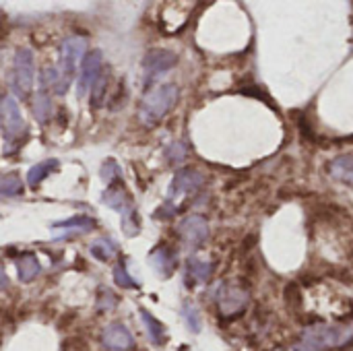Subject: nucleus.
Segmentation results:
<instances>
[{
	"label": "nucleus",
	"mask_w": 353,
	"mask_h": 351,
	"mask_svg": "<svg viewBox=\"0 0 353 351\" xmlns=\"http://www.w3.org/2000/svg\"><path fill=\"white\" fill-rule=\"evenodd\" d=\"M178 101V87L174 83L159 85L157 89L149 91L139 108V118L145 126H155Z\"/></svg>",
	"instance_id": "f257e3e1"
},
{
	"label": "nucleus",
	"mask_w": 353,
	"mask_h": 351,
	"mask_svg": "<svg viewBox=\"0 0 353 351\" xmlns=\"http://www.w3.org/2000/svg\"><path fill=\"white\" fill-rule=\"evenodd\" d=\"M87 43H89L87 37L70 35L60 46V74H62L64 93L68 91V87L74 79L79 62H83V58L87 56Z\"/></svg>",
	"instance_id": "f03ea898"
},
{
	"label": "nucleus",
	"mask_w": 353,
	"mask_h": 351,
	"mask_svg": "<svg viewBox=\"0 0 353 351\" xmlns=\"http://www.w3.org/2000/svg\"><path fill=\"white\" fill-rule=\"evenodd\" d=\"M10 87L19 99H27L33 89V52L29 48H19L14 52Z\"/></svg>",
	"instance_id": "7ed1b4c3"
},
{
	"label": "nucleus",
	"mask_w": 353,
	"mask_h": 351,
	"mask_svg": "<svg viewBox=\"0 0 353 351\" xmlns=\"http://www.w3.org/2000/svg\"><path fill=\"white\" fill-rule=\"evenodd\" d=\"M0 130L4 134V139L10 143L19 141L27 130L21 108H19L17 99L8 93L0 95Z\"/></svg>",
	"instance_id": "20e7f679"
},
{
	"label": "nucleus",
	"mask_w": 353,
	"mask_h": 351,
	"mask_svg": "<svg viewBox=\"0 0 353 351\" xmlns=\"http://www.w3.org/2000/svg\"><path fill=\"white\" fill-rule=\"evenodd\" d=\"M248 304V292L236 283V281H228L221 283L217 290V306H219V314L223 319H236L246 310Z\"/></svg>",
	"instance_id": "39448f33"
},
{
	"label": "nucleus",
	"mask_w": 353,
	"mask_h": 351,
	"mask_svg": "<svg viewBox=\"0 0 353 351\" xmlns=\"http://www.w3.org/2000/svg\"><path fill=\"white\" fill-rule=\"evenodd\" d=\"M178 234L186 248L199 250L209 238V223L203 215H188L178 225Z\"/></svg>",
	"instance_id": "423d86ee"
},
{
	"label": "nucleus",
	"mask_w": 353,
	"mask_h": 351,
	"mask_svg": "<svg viewBox=\"0 0 353 351\" xmlns=\"http://www.w3.org/2000/svg\"><path fill=\"white\" fill-rule=\"evenodd\" d=\"M101 72H103V68H101V52L99 50L87 52V56L81 62V74H79V83H77L79 97L85 95L95 85V81L99 79Z\"/></svg>",
	"instance_id": "0eeeda50"
},
{
	"label": "nucleus",
	"mask_w": 353,
	"mask_h": 351,
	"mask_svg": "<svg viewBox=\"0 0 353 351\" xmlns=\"http://www.w3.org/2000/svg\"><path fill=\"white\" fill-rule=\"evenodd\" d=\"M203 182H205L203 172H199L196 168H182L170 184V199L174 201L182 194H190V192L199 190L203 186Z\"/></svg>",
	"instance_id": "6e6552de"
},
{
	"label": "nucleus",
	"mask_w": 353,
	"mask_h": 351,
	"mask_svg": "<svg viewBox=\"0 0 353 351\" xmlns=\"http://www.w3.org/2000/svg\"><path fill=\"white\" fill-rule=\"evenodd\" d=\"M178 62V56L170 50H161V48H155V50H149L143 58V68H145V74L147 79L151 81L153 77H157L159 72H165L170 68H174Z\"/></svg>",
	"instance_id": "1a4fd4ad"
},
{
	"label": "nucleus",
	"mask_w": 353,
	"mask_h": 351,
	"mask_svg": "<svg viewBox=\"0 0 353 351\" xmlns=\"http://www.w3.org/2000/svg\"><path fill=\"white\" fill-rule=\"evenodd\" d=\"M101 343L110 351H128L134 345V337L122 323H112L103 329Z\"/></svg>",
	"instance_id": "9d476101"
},
{
	"label": "nucleus",
	"mask_w": 353,
	"mask_h": 351,
	"mask_svg": "<svg viewBox=\"0 0 353 351\" xmlns=\"http://www.w3.org/2000/svg\"><path fill=\"white\" fill-rule=\"evenodd\" d=\"M149 263H151V267L157 271V275H159V277L168 279V277L174 273V269H176V252H174L170 246L159 244L157 248H153V250H151V254H149Z\"/></svg>",
	"instance_id": "9b49d317"
},
{
	"label": "nucleus",
	"mask_w": 353,
	"mask_h": 351,
	"mask_svg": "<svg viewBox=\"0 0 353 351\" xmlns=\"http://www.w3.org/2000/svg\"><path fill=\"white\" fill-rule=\"evenodd\" d=\"M101 201H103V205H108L112 211H118L120 215H124L126 211L134 209V205H132V201H130L126 188H124L120 182L112 184V186L101 194Z\"/></svg>",
	"instance_id": "f8f14e48"
},
{
	"label": "nucleus",
	"mask_w": 353,
	"mask_h": 351,
	"mask_svg": "<svg viewBox=\"0 0 353 351\" xmlns=\"http://www.w3.org/2000/svg\"><path fill=\"white\" fill-rule=\"evenodd\" d=\"M50 228L52 230H64V234H70V232L87 234V232H93L97 228V221L93 217H87V215H74V217H68L64 221H56Z\"/></svg>",
	"instance_id": "ddd939ff"
},
{
	"label": "nucleus",
	"mask_w": 353,
	"mask_h": 351,
	"mask_svg": "<svg viewBox=\"0 0 353 351\" xmlns=\"http://www.w3.org/2000/svg\"><path fill=\"white\" fill-rule=\"evenodd\" d=\"M14 265H17L19 279H21L23 283H29L31 279H35V277L41 273V265H39L37 257H35V254H31V252H23V254H19V257H17V261H14Z\"/></svg>",
	"instance_id": "4468645a"
},
{
	"label": "nucleus",
	"mask_w": 353,
	"mask_h": 351,
	"mask_svg": "<svg viewBox=\"0 0 353 351\" xmlns=\"http://www.w3.org/2000/svg\"><path fill=\"white\" fill-rule=\"evenodd\" d=\"M31 110H33V116L37 122L41 124H48L52 120V114H54V103H52V97L48 91H37L31 99Z\"/></svg>",
	"instance_id": "2eb2a0df"
},
{
	"label": "nucleus",
	"mask_w": 353,
	"mask_h": 351,
	"mask_svg": "<svg viewBox=\"0 0 353 351\" xmlns=\"http://www.w3.org/2000/svg\"><path fill=\"white\" fill-rule=\"evenodd\" d=\"M329 174L345 184L353 186V155H339L335 159H331L329 163Z\"/></svg>",
	"instance_id": "dca6fc26"
},
{
	"label": "nucleus",
	"mask_w": 353,
	"mask_h": 351,
	"mask_svg": "<svg viewBox=\"0 0 353 351\" xmlns=\"http://www.w3.org/2000/svg\"><path fill=\"white\" fill-rule=\"evenodd\" d=\"M56 170H58V159H43V161L35 163L33 168H29V172H27V184L31 188H37Z\"/></svg>",
	"instance_id": "f3484780"
},
{
	"label": "nucleus",
	"mask_w": 353,
	"mask_h": 351,
	"mask_svg": "<svg viewBox=\"0 0 353 351\" xmlns=\"http://www.w3.org/2000/svg\"><path fill=\"white\" fill-rule=\"evenodd\" d=\"M39 85H41V91H54L56 95H64V85H62V74H60V68L56 66H43L41 72H39Z\"/></svg>",
	"instance_id": "a211bd4d"
},
{
	"label": "nucleus",
	"mask_w": 353,
	"mask_h": 351,
	"mask_svg": "<svg viewBox=\"0 0 353 351\" xmlns=\"http://www.w3.org/2000/svg\"><path fill=\"white\" fill-rule=\"evenodd\" d=\"M186 275H188L192 281H196V283H205V281H209L211 275H213V265L207 263V261H201V259H196V257H190V259L186 261Z\"/></svg>",
	"instance_id": "6ab92c4d"
},
{
	"label": "nucleus",
	"mask_w": 353,
	"mask_h": 351,
	"mask_svg": "<svg viewBox=\"0 0 353 351\" xmlns=\"http://www.w3.org/2000/svg\"><path fill=\"white\" fill-rule=\"evenodd\" d=\"M141 319H143V323H145V329H147V333H149V339H151L155 345H163V343H165V329H163V325H161L151 312H147L145 308H141Z\"/></svg>",
	"instance_id": "aec40b11"
},
{
	"label": "nucleus",
	"mask_w": 353,
	"mask_h": 351,
	"mask_svg": "<svg viewBox=\"0 0 353 351\" xmlns=\"http://www.w3.org/2000/svg\"><path fill=\"white\" fill-rule=\"evenodd\" d=\"M23 194V182L17 174L0 176V199H12Z\"/></svg>",
	"instance_id": "412c9836"
},
{
	"label": "nucleus",
	"mask_w": 353,
	"mask_h": 351,
	"mask_svg": "<svg viewBox=\"0 0 353 351\" xmlns=\"http://www.w3.org/2000/svg\"><path fill=\"white\" fill-rule=\"evenodd\" d=\"M116 250H118V246H116V242L110 240V238H101V240H97V242L91 244V254H93L97 261H101V263H108V261L116 254Z\"/></svg>",
	"instance_id": "4be33fe9"
},
{
	"label": "nucleus",
	"mask_w": 353,
	"mask_h": 351,
	"mask_svg": "<svg viewBox=\"0 0 353 351\" xmlns=\"http://www.w3.org/2000/svg\"><path fill=\"white\" fill-rule=\"evenodd\" d=\"M296 351H327V348L323 345L319 333L314 327H308L302 335V339L296 343Z\"/></svg>",
	"instance_id": "5701e85b"
},
{
	"label": "nucleus",
	"mask_w": 353,
	"mask_h": 351,
	"mask_svg": "<svg viewBox=\"0 0 353 351\" xmlns=\"http://www.w3.org/2000/svg\"><path fill=\"white\" fill-rule=\"evenodd\" d=\"M114 283L118 285V288H122V290H137L139 288V283L128 275V271H126V265L122 263V261H118L116 263V267H114Z\"/></svg>",
	"instance_id": "b1692460"
},
{
	"label": "nucleus",
	"mask_w": 353,
	"mask_h": 351,
	"mask_svg": "<svg viewBox=\"0 0 353 351\" xmlns=\"http://www.w3.org/2000/svg\"><path fill=\"white\" fill-rule=\"evenodd\" d=\"M120 166H118V161L116 159H105L103 163H101V168H99V176H101V180L105 182V184H116V182H120Z\"/></svg>",
	"instance_id": "393cba45"
},
{
	"label": "nucleus",
	"mask_w": 353,
	"mask_h": 351,
	"mask_svg": "<svg viewBox=\"0 0 353 351\" xmlns=\"http://www.w3.org/2000/svg\"><path fill=\"white\" fill-rule=\"evenodd\" d=\"M108 83H110L108 72H101V74H99V79H97V81H95V85H93V95H91V108H93V110H97V108L103 103V99H105V91H108Z\"/></svg>",
	"instance_id": "a878e982"
},
{
	"label": "nucleus",
	"mask_w": 353,
	"mask_h": 351,
	"mask_svg": "<svg viewBox=\"0 0 353 351\" xmlns=\"http://www.w3.org/2000/svg\"><path fill=\"white\" fill-rule=\"evenodd\" d=\"M186 155H188V147L182 141H174L165 147V159L170 163H180L186 159Z\"/></svg>",
	"instance_id": "bb28decb"
},
{
	"label": "nucleus",
	"mask_w": 353,
	"mask_h": 351,
	"mask_svg": "<svg viewBox=\"0 0 353 351\" xmlns=\"http://www.w3.org/2000/svg\"><path fill=\"white\" fill-rule=\"evenodd\" d=\"M122 230L126 236H137L141 232V221H139V215H137V209H130L122 215Z\"/></svg>",
	"instance_id": "cd10ccee"
},
{
	"label": "nucleus",
	"mask_w": 353,
	"mask_h": 351,
	"mask_svg": "<svg viewBox=\"0 0 353 351\" xmlns=\"http://www.w3.org/2000/svg\"><path fill=\"white\" fill-rule=\"evenodd\" d=\"M182 317H184V321H186V327L192 331V333H201V314H199V310L192 306V304H184L182 306Z\"/></svg>",
	"instance_id": "c85d7f7f"
},
{
	"label": "nucleus",
	"mask_w": 353,
	"mask_h": 351,
	"mask_svg": "<svg viewBox=\"0 0 353 351\" xmlns=\"http://www.w3.org/2000/svg\"><path fill=\"white\" fill-rule=\"evenodd\" d=\"M116 304H118V298H116L110 290L101 288V290L97 292V308H99V310H112Z\"/></svg>",
	"instance_id": "c756f323"
},
{
	"label": "nucleus",
	"mask_w": 353,
	"mask_h": 351,
	"mask_svg": "<svg viewBox=\"0 0 353 351\" xmlns=\"http://www.w3.org/2000/svg\"><path fill=\"white\" fill-rule=\"evenodd\" d=\"M240 93L242 95H252V97H259V99H263V101H267V103H273L267 95H265V91H261L259 87H242L240 89Z\"/></svg>",
	"instance_id": "7c9ffc66"
},
{
	"label": "nucleus",
	"mask_w": 353,
	"mask_h": 351,
	"mask_svg": "<svg viewBox=\"0 0 353 351\" xmlns=\"http://www.w3.org/2000/svg\"><path fill=\"white\" fill-rule=\"evenodd\" d=\"M6 288H8V277H6L4 269L0 267V292H2V290H6Z\"/></svg>",
	"instance_id": "2f4dec72"
}]
</instances>
